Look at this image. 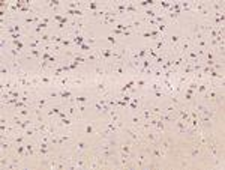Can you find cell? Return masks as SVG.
I'll return each instance as SVG.
<instances>
[{"label":"cell","instance_id":"6da1fadb","mask_svg":"<svg viewBox=\"0 0 225 170\" xmlns=\"http://www.w3.org/2000/svg\"><path fill=\"white\" fill-rule=\"evenodd\" d=\"M89 77L84 72H77V74H71V88H80V86H86L89 83Z\"/></svg>","mask_w":225,"mask_h":170},{"label":"cell","instance_id":"7a4b0ae2","mask_svg":"<svg viewBox=\"0 0 225 170\" xmlns=\"http://www.w3.org/2000/svg\"><path fill=\"white\" fill-rule=\"evenodd\" d=\"M134 158H135V161H134V167H137V169H143V167H146V166H147V163H149L147 154H146L144 151L137 152V154L134 155Z\"/></svg>","mask_w":225,"mask_h":170},{"label":"cell","instance_id":"3957f363","mask_svg":"<svg viewBox=\"0 0 225 170\" xmlns=\"http://www.w3.org/2000/svg\"><path fill=\"white\" fill-rule=\"evenodd\" d=\"M86 149H87V143H86L84 140H78V142L74 145V151H72V154H75V155H81Z\"/></svg>","mask_w":225,"mask_h":170},{"label":"cell","instance_id":"277c9868","mask_svg":"<svg viewBox=\"0 0 225 170\" xmlns=\"http://www.w3.org/2000/svg\"><path fill=\"white\" fill-rule=\"evenodd\" d=\"M62 6V2H59V0H48V2H45L44 5H41V9L45 8V9H57Z\"/></svg>","mask_w":225,"mask_h":170},{"label":"cell","instance_id":"5b68a950","mask_svg":"<svg viewBox=\"0 0 225 170\" xmlns=\"http://www.w3.org/2000/svg\"><path fill=\"white\" fill-rule=\"evenodd\" d=\"M14 145L12 139H2V143H0V149H2V152H8L11 149V146Z\"/></svg>","mask_w":225,"mask_h":170},{"label":"cell","instance_id":"8992f818","mask_svg":"<svg viewBox=\"0 0 225 170\" xmlns=\"http://www.w3.org/2000/svg\"><path fill=\"white\" fill-rule=\"evenodd\" d=\"M24 146H26V158H27V157H35V155H36V152H35V148H36V146H35L33 143L26 142Z\"/></svg>","mask_w":225,"mask_h":170},{"label":"cell","instance_id":"52a82bcc","mask_svg":"<svg viewBox=\"0 0 225 170\" xmlns=\"http://www.w3.org/2000/svg\"><path fill=\"white\" fill-rule=\"evenodd\" d=\"M210 6L213 8V12H224V3L222 2H213Z\"/></svg>","mask_w":225,"mask_h":170},{"label":"cell","instance_id":"ba28073f","mask_svg":"<svg viewBox=\"0 0 225 170\" xmlns=\"http://www.w3.org/2000/svg\"><path fill=\"white\" fill-rule=\"evenodd\" d=\"M15 154L23 157V158H26V146L24 145H17L15 146Z\"/></svg>","mask_w":225,"mask_h":170},{"label":"cell","instance_id":"9c48e42d","mask_svg":"<svg viewBox=\"0 0 225 170\" xmlns=\"http://www.w3.org/2000/svg\"><path fill=\"white\" fill-rule=\"evenodd\" d=\"M84 8L86 9H90V11H98L99 8H101V5L99 3H96V2H90V3H84Z\"/></svg>","mask_w":225,"mask_h":170},{"label":"cell","instance_id":"30bf717a","mask_svg":"<svg viewBox=\"0 0 225 170\" xmlns=\"http://www.w3.org/2000/svg\"><path fill=\"white\" fill-rule=\"evenodd\" d=\"M89 97L87 95H75V104H87Z\"/></svg>","mask_w":225,"mask_h":170},{"label":"cell","instance_id":"8fae6325","mask_svg":"<svg viewBox=\"0 0 225 170\" xmlns=\"http://www.w3.org/2000/svg\"><path fill=\"white\" fill-rule=\"evenodd\" d=\"M65 35H51V44H62Z\"/></svg>","mask_w":225,"mask_h":170},{"label":"cell","instance_id":"7c38bea8","mask_svg":"<svg viewBox=\"0 0 225 170\" xmlns=\"http://www.w3.org/2000/svg\"><path fill=\"white\" fill-rule=\"evenodd\" d=\"M179 15H180L179 12H173V11H168V14H167L168 20H170V21H173V23H176V21H177Z\"/></svg>","mask_w":225,"mask_h":170},{"label":"cell","instance_id":"4fadbf2b","mask_svg":"<svg viewBox=\"0 0 225 170\" xmlns=\"http://www.w3.org/2000/svg\"><path fill=\"white\" fill-rule=\"evenodd\" d=\"M18 115L21 116V118H30V110L26 107V109H20L18 110Z\"/></svg>","mask_w":225,"mask_h":170},{"label":"cell","instance_id":"5bb4252c","mask_svg":"<svg viewBox=\"0 0 225 170\" xmlns=\"http://www.w3.org/2000/svg\"><path fill=\"white\" fill-rule=\"evenodd\" d=\"M84 133H86V134H98V131H95V128H93V125H92V124L86 125V128H84Z\"/></svg>","mask_w":225,"mask_h":170},{"label":"cell","instance_id":"9a60e30c","mask_svg":"<svg viewBox=\"0 0 225 170\" xmlns=\"http://www.w3.org/2000/svg\"><path fill=\"white\" fill-rule=\"evenodd\" d=\"M93 107H95V110L98 112V113H102V110H104V107H102V104L98 101V100H95L93 101Z\"/></svg>","mask_w":225,"mask_h":170},{"label":"cell","instance_id":"2e32d148","mask_svg":"<svg viewBox=\"0 0 225 170\" xmlns=\"http://www.w3.org/2000/svg\"><path fill=\"white\" fill-rule=\"evenodd\" d=\"M86 107H87V104H77V110H78V113H80V115H83V113L86 112Z\"/></svg>","mask_w":225,"mask_h":170},{"label":"cell","instance_id":"e0dca14e","mask_svg":"<svg viewBox=\"0 0 225 170\" xmlns=\"http://www.w3.org/2000/svg\"><path fill=\"white\" fill-rule=\"evenodd\" d=\"M86 41H87V44H89V45H92V47L96 44V39H95V36H89V38H86Z\"/></svg>","mask_w":225,"mask_h":170},{"label":"cell","instance_id":"ac0fdd59","mask_svg":"<svg viewBox=\"0 0 225 170\" xmlns=\"http://www.w3.org/2000/svg\"><path fill=\"white\" fill-rule=\"evenodd\" d=\"M153 95H155L156 98H162V97H165V92H164V91H155Z\"/></svg>","mask_w":225,"mask_h":170},{"label":"cell","instance_id":"d6986e66","mask_svg":"<svg viewBox=\"0 0 225 170\" xmlns=\"http://www.w3.org/2000/svg\"><path fill=\"white\" fill-rule=\"evenodd\" d=\"M107 41H108L110 44H113V45H116V44H117V41H116V38H114V36H113V35H111V36H108V38H107Z\"/></svg>","mask_w":225,"mask_h":170},{"label":"cell","instance_id":"ffe728a7","mask_svg":"<svg viewBox=\"0 0 225 170\" xmlns=\"http://www.w3.org/2000/svg\"><path fill=\"white\" fill-rule=\"evenodd\" d=\"M6 42H8V39H6V38H2V41H0V44H2V48L6 45Z\"/></svg>","mask_w":225,"mask_h":170}]
</instances>
